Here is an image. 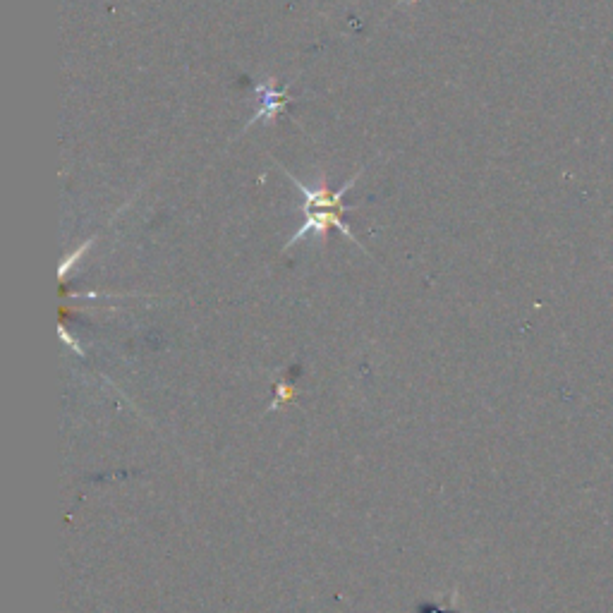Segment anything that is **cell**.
<instances>
[{
  "label": "cell",
  "instance_id": "6da1fadb",
  "mask_svg": "<svg viewBox=\"0 0 613 613\" xmlns=\"http://www.w3.org/2000/svg\"><path fill=\"white\" fill-rule=\"evenodd\" d=\"M285 173H288V171H285ZM288 178L295 182V187L302 192V197H305L302 211H321V209H324V211H341V214H345V211H350L352 206H345L343 197H345V192H348L350 187L355 185L357 178H360V173L352 175V178L345 182L341 190H336V192H331L329 187L324 185V182H321L319 187H307L305 182L297 180L293 173H288Z\"/></svg>",
  "mask_w": 613,
  "mask_h": 613
},
{
  "label": "cell",
  "instance_id": "7a4b0ae2",
  "mask_svg": "<svg viewBox=\"0 0 613 613\" xmlns=\"http://www.w3.org/2000/svg\"><path fill=\"white\" fill-rule=\"evenodd\" d=\"M329 228H338L350 242L360 245V240H357L355 235H352V230L348 228V223L343 221L341 211H324V209H321V211H305V223H302V228L297 230L293 238L285 242V250L297 245L300 240H305V235H314L317 240H324L326 233H329Z\"/></svg>",
  "mask_w": 613,
  "mask_h": 613
},
{
  "label": "cell",
  "instance_id": "3957f363",
  "mask_svg": "<svg viewBox=\"0 0 613 613\" xmlns=\"http://www.w3.org/2000/svg\"><path fill=\"white\" fill-rule=\"evenodd\" d=\"M254 94H257L259 101H262V108H259V113L245 125V130H250L254 123H259V120H273L278 113H283L285 108H288L290 101H293V96L276 89V77H271L269 82L259 84V87L254 89Z\"/></svg>",
  "mask_w": 613,
  "mask_h": 613
},
{
  "label": "cell",
  "instance_id": "277c9868",
  "mask_svg": "<svg viewBox=\"0 0 613 613\" xmlns=\"http://www.w3.org/2000/svg\"><path fill=\"white\" fill-rule=\"evenodd\" d=\"M91 245H94V240H87V242H84V245H82V247H77V250H75V252H72L68 259H65V262H63V266H60V278H68V273H70V269H72V266H75L77 262H80V259L84 257V252H87Z\"/></svg>",
  "mask_w": 613,
  "mask_h": 613
},
{
  "label": "cell",
  "instance_id": "5b68a950",
  "mask_svg": "<svg viewBox=\"0 0 613 613\" xmlns=\"http://www.w3.org/2000/svg\"><path fill=\"white\" fill-rule=\"evenodd\" d=\"M60 336H63V341H65V343H68V345H70V348H72V350H75V352H80V355H84V350H82V345H80V343H77V341H75V338H72V336H70V333H68V331H65V329H63V326H60Z\"/></svg>",
  "mask_w": 613,
  "mask_h": 613
},
{
  "label": "cell",
  "instance_id": "8992f818",
  "mask_svg": "<svg viewBox=\"0 0 613 613\" xmlns=\"http://www.w3.org/2000/svg\"><path fill=\"white\" fill-rule=\"evenodd\" d=\"M403 3H408V5H415V3H417V0H403Z\"/></svg>",
  "mask_w": 613,
  "mask_h": 613
}]
</instances>
